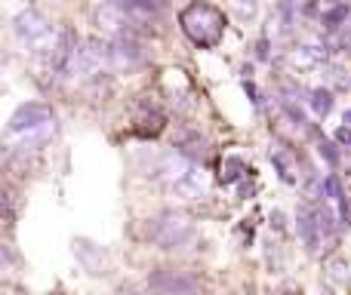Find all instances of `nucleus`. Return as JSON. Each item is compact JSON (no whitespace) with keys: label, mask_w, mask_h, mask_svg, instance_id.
Returning a JSON list of instances; mask_svg holds the SVG:
<instances>
[{"label":"nucleus","mask_w":351,"mask_h":295,"mask_svg":"<svg viewBox=\"0 0 351 295\" xmlns=\"http://www.w3.org/2000/svg\"><path fill=\"white\" fill-rule=\"evenodd\" d=\"M327 43L321 40H305L296 49H290V65L299 71H311V68H321L327 62Z\"/></svg>","instance_id":"1a4fd4ad"},{"label":"nucleus","mask_w":351,"mask_h":295,"mask_svg":"<svg viewBox=\"0 0 351 295\" xmlns=\"http://www.w3.org/2000/svg\"><path fill=\"white\" fill-rule=\"evenodd\" d=\"M228 3V10L234 12L241 22H253L256 16H259V0H225Z\"/></svg>","instance_id":"dca6fc26"},{"label":"nucleus","mask_w":351,"mask_h":295,"mask_svg":"<svg viewBox=\"0 0 351 295\" xmlns=\"http://www.w3.org/2000/svg\"><path fill=\"white\" fill-rule=\"evenodd\" d=\"M311 108H315V114H321V117H327L330 111H333V92L330 90H324V86H317V90H311Z\"/></svg>","instance_id":"f3484780"},{"label":"nucleus","mask_w":351,"mask_h":295,"mask_svg":"<svg viewBox=\"0 0 351 295\" xmlns=\"http://www.w3.org/2000/svg\"><path fill=\"white\" fill-rule=\"evenodd\" d=\"M271 160H274V166H278V172H280V179L287 181V185H293L296 181V175H293V166H290V157L284 154V151H271Z\"/></svg>","instance_id":"a211bd4d"},{"label":"nucleus","mask_w":351,"mask_h":295,"mask_svg":"<svg viewBox=\"0 0 351 295\" xmlns=\"http://www.w3.org/2000/svg\"><path fill=\"white\" fill-rule=\"evenodd\" d=\"M324 191H327V200L336 206V216H339V225H351V206H348V194L342 191V181L336 175H327L324 179Z\"/></svg>","instance_id":"9d476101"},{"label":"nucleus","mask_w":351,"mask_h":295,"mask_svg":"<svg viewBox=\"0 0 351 295\" xmlns=\"http://www.w3.org/2000/svg\"><path fill=\"white\" fill-rule=\"evenodd\" d=\"M317 154H321L330 166H336V163H339V151H336V145H333V142H327V139L317 142Z\"/></svg>","instance_id":"6ab92c4d"},{"label":"nucleus","mask_w":351,"mask_h":295,"mask_svg":"<svg viewBox=\"0 0 351 295\" xmlns=\"http://www.w3.org/2000/svg\"><path fill=\"white\" fill-rule=\"evenodd\" d=\"M123 10L130 12V18L136 22H154L160 12V6H164V0H121Z\"/></svg>","instance_id":"ddd939ff"},{"label":"nucleus","mask_w":351,"mask_h":295,"mask_svg":"<svg viewBox=\"0 0 351 295\" xmlns=\"http://www.w3.org/2000/svg\"><path fill=\"white\" fill-rule=\"evenodd\" d=\"M280 105H284V111H287V114H290V120L302 127V123H305V114H302V108H299V105H293L290 99H280Z\"/></svg>","instance_id":"aec40b11"},{"label":"nucleus","mask_w":351,"mask_h":295,"mask_svg":"<svg viewBox=\"0 0 351 295\" xmlns=\"http://www.w3.org/2000/svg\"><path fill=\"white\" fill-rule=\"evenodd\" d=\"M170 191L182 200H200L206 194V181H204V175L197 172V166H194L185 179H179L176 185H170Z\"/></svg>","instance_id":"f8f14e48"},{"label":"nucleus","mask_w":351,"mask_h":295,"mask_svg":"<svg viewBox=\"0 0 351 295\" xmlns=\"http://www.w3.org/2000/svg\"><path fill=\"white\" fill-rule=\"evenodd\" d=\"M173 145L185 157H191V160H204L206 157V139H200V133H194V129H179Z\"/></svg>","instance_id":"9b49d317"},{"label":"nucleus","mask_w":351,"mask_h":295,"mask_svg":"<svg viewBox=\"0 0 351 295\" xmlns=\"http://www.w3.org/2000/svg\"><path fill=\"white\" fill-rule=\"evenodd\" d=\"M74 255H77V261L84 265V271H90L93 277H105V274L111 271V259L108 253H105L102 246H96V243L90 240H74Z\"/></svg>","instance_id":"6e6552de"},{"label":"nucleus","mask_w":351,"mask_h":295,"mask_svg":"<svg viewBox=\"0 0 351 295\" xmlns=\"http://www.w3.org/2000/svg\"><path fill=\"white\" fill-rule=\"evenodd\" d=\"M247 163L241 160V157H225V163H222V181L225 185H237L241 179H247Z\"/></svg>","instance_id":"2eb2a0df"},{"label":"nucleus","mask_w":351,"mask_h":295,"mask_svg":"<svg viewBox=\"0 0 351 295\" xmlns=\"http://www.w3.org/2000/svg\"><path fill=\"white\" fill-rule=\"evenodd\" d=\"M296 231H299V240L308 253H317L324 243V225H321V212L317 206L311 203H302L296 209Z\"/></svg>","instance_id":"0eeeda50"},{"label":"nucleus","mask_w":351,"mask_h":295,"mask_svg":"<svg viewBox=\"0 0 351 295\" xmlns=\"http://www.w3.org/2000/svg\"><path fill=\"white\" fill-rule=\"evenodd\" d=\"M148 237L164 249H179V246H185V243L194 240V225L188 216L170 209V212H160V216H154L152 222H148Z\"/></svg>","instance_id":"f03ea898"},{"label":"nucleus","mask_w":351,"mask_h":295,"mask_svg":"<svg viewBox=\"0 0 351 295\" xmlns=\"http://www.w3.org/2000/svg\"><path fill=\"white\" fill-rule=\"evenodd\" d=\"M321 3H327V6H336V3H342V0H321Z\"/></svg>","instance_id":"5701e85b"},{"label":"nucleus","mask_w":351,"mask_h":295,"mask_svg":"<svg viewBox=\"0 0 351 295\" xmlns=\"http://www.w3.org/2000/svg\"><path fill=\"white\" fill-rule=\"evenodd\" d=\"M179 25L185 31V37L200 49H210L222 40L225 34V16L222 10H216L213 3H188L179 12Z\"/></svg>","instance_id":"f257e3e1"},{"label":"nucleus","mask_w":351,"mask_h":295,"mask_svg":"<svg viewBox=\"0 0 351 295\" xmlns=\"http://www.w3.org/2000/svg\"><path fill=\"white\" fill-rule=\"evenodd\" d=\"M348 16H351V10L346 3H336V6H327V10H324V16H321V25L327 31H339L342 25L348 22Z\"/></svg>","instance_id":"4468645a"},{"label":"nucleus","mask_w":351,"mask_h":295,"mask_svg":"<svg viewBox=\"0 0 351 295\" xmlns=\"http://www.w3.org/2000/svg\"><path fill=\"white\" fill-rule=\"evenodd\" d=\"M148 286L164 295H194L200 290L197 277L188 271H170V268H160V271H154L152 277H148Z\"/></svg>","instance_id":"423d86ee"},{"label":"nucleus","mask_w":351,"mask_h":295,"mask_svg":"<svg viewBox=\"0 0 351 295\" xmlns=\"http://www.w3.org/2000/svg\"><path fill=\"white\" fill-rule=\"evenodd\" d=\"M47 127H56L53 108L43 105V102H28L10 117L6 133L10 136H28V133H37V129H47Z\"/></svg>","instance_id":"7ed1b4c3"},{"label":"nucleus","mask_w":351,"mask_h":295,"mask_svg":"<svg viewBox=\"0 0 351 295\" xmlns=\"http://www.w3.org/2000/svg\"><path fill=\"white\" fill-rule=\"evenodd\" d=\"M342 123H348V127H351V108L346 111V117H342Z\"/></svg>","instance_id":"4be33fe9"},{"label":"nucleus","mask_w":351,"mask_h":295,"mask_svg":"<svg viewBox=\"0 0 351 295\" xmlns=\"http://www.w3.org/2000/svg\"><path fill=\"white\" fill-rule=\"evenodd\" d=\"M336 145L351 148V127H348V123H346V127H339V129H336Z\"/></svg>","instance_id":"412c9836"},{"label":"nucleus","mask_w":351,"mask_h":295,"mask_svg":"<svg viewBox=\"0 0 351 295\" xmlns=\"http://www.w3.org/2000/svg\"><path fill=\"white\" fill-rule=\"evenodd\" d=\"M93 25L108 37H123V34H130L133 18L123 10L121 0H99V3L93 6Z\"/></svg>","instance_id":"20e7f679"},{"label":"nucleus","mask_w":351,"mask_h":295,"mask_svg":"<svg viewBox=\"0 0 351 295\" xmlns=\"http://www.w3.org/2000/svg\"><path fill=\"white\" fill-rule=\"evenodd\" d=\"M111 49V71H136V68L145 65V49L139 47V40L130 34L123 37H114V40L108 43Z\"/></svg>","instance_id":"39448f33"}]
</instances>
